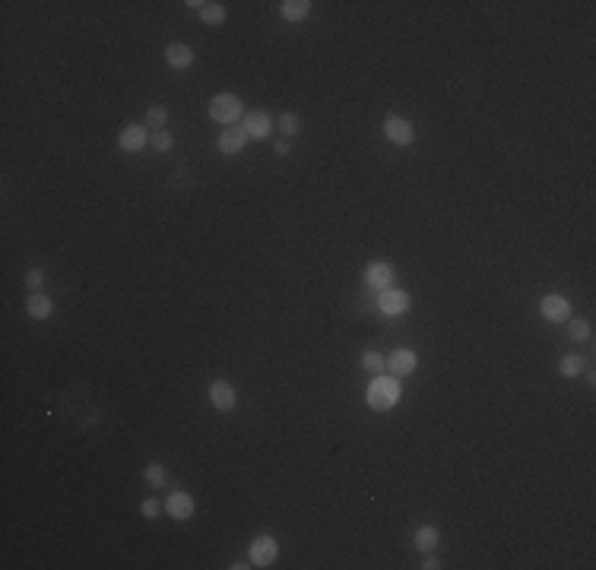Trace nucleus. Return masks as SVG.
I'll return each mask as SVG.
<instances>
[{
    "mask_svg": "<svg viewBox=\"0 0 596 570\" xmlns=\"http://www.w3.org/2000/svg\"><path fill=\"white\" fill-rule=\"evenodd\" d=\"M400 396H403V387H400V377H384V374H375L368 384V390H365V403L375 409V412H387V409H393V405L400 403Z\"/></svg>",
    "mask_w": 596,
    "mask_h": 570,
    "instance_id": "f257e3e1",
    "label": "nucleus"
},
{
    "mask_svg": "<svg viewBox=\"0 0 596 570\" xmlns=\"http://www.w3.org/2000/svg\"><path fill=\"white\" fill-rule=\"evenodd\" d=\"M241 114H245V105H241V98L235 92H219V96L210 98V117L216 124L232 127L235 121H241Z\"/></svg>",
    "mask_w": 596,
    "mask_h": 570,
    "instance_id": "f03ea898",
    "label": "nucleus"
},
{
    "mask_svg": "<svg viewBox=\"0 0 596 570\" xmlns=\"http://www.w3.org/2000/svg\"><path fill=\"white\" fill-rule=\"evenodd\" d=\"M247 557H251L254 567H270L279 557V542L273 536H257L251 542V548H247Z\"/></svg>",
    "mask_w": 596,
    "mask_h": 570,
    "instance_id": "7ed1b4c3",
    "label": "nucleus"
},
{
    "mask_svg": "<svg viewBox=\"0 0 596 570\" xmlns=\"http://www.w3.org/2000/svg\"><path fill=\"white\" fill-rule=\"evenodd\" d=\"M393 282H397V269L391 263H384V260L368 263V269H365V285L371 292H384V289H391Z\"/></svg>",
    "mask_w": 596,
    "mask_h": 570,
    "instance_id": "20e7f679",
    "label": "nucleus"
},
{
    "mask_svg": "<svg viewBox=\"0 0 596 570\" xmlns=\"http://www.w3.org/2000/svg\"><path fill=\"white\" fill-rule=\"evenodd\" d=\"M377 310L384 317H400V314H406L409 310V295H406L403 289H384V292H377Z\"/></svg>",
    "mask_w": 596,
    "mask_h": 570,
    "instance_id": "39448f33",
    "label": "nucleus"
},
{
    "mask_svg": "<svg viewBox=\"0 0 596 570\" xmlns=\"http://www.w3.org/2000/svg\"><path fill=\"white\" fill-rule=\"evenodd\" d=\"M384 137L391 140L393 146H409L412 140H416V130H412V124L406 121V117L387 114V117H384Z\"/></svg>",
    "mask_w": 596,
    "mask_h": 570,
    "instance_id": "423d86ee",
    "label": "nucleus"
},
{
    "mask_svg": "<svg viewBox=\"0 0 596 570\" xmlns=\"http://www.w3.org/2000/svg\"><path fill=\"white\" fill-rule=\"evenodd\" d=\"M194 510H197V501H194L187 491H172V495H168V501H165V513L172 516V520H178V523L191 520Z\"/></svg>",
    "mask_w": 596,
    "mask_h": 570,
    "instance_id": "0eeeda50",
    "label": "nucleus"
},
{
    "mask_svg": "<svg viewBox=\"0 0 596 570\" xmlns=\"http://www.w3.org/2000/svg\"><path fill=\"white\" fill-rule=\"evenodd\" d=\"M539 314L552 323H565L571 320V301L565 295H546L539 301Z\"/></svg>",
    "mask_w": 596,
    "mask_h": 570,
    "instance_id": "6e6552de",
    "label": "nucleus"
},
{
    "mask_svg": "<svg viewBox=\"0 0 596 570\" xmlns=\"http://www.w3.org/2000/svg\"><path fill=\"white\" fill-rule=\"evenodd\" d=\"M241 130H245L251 140H267L270 133H273V117H270L267 111H247Z\"/></svg>",
    "mask_w": 596,
    "mask_h": 570,
    "instance_id": "1a4fd4ad",
    "label": "nucleus"
},
{
    "mask_svg": "<svg viewBox=\"0 0 596 570\" xmlns=\"http://www.w3.org/2000/svg\"><path fill=\"white\" fill-rule=\"evenodd\" d=\"M235 387L228 380H212L210 384V403L212 409H219V412H232L235 409Z\"/></svg>",
    "mask_w": 596,
    "mask_h": 570,
    "instance_id": "9d476101",
    "label": "nucleus"
},
{
    "mask_svg": "<svg viewBox=\"0 0 596 570\" xmlns=\"http://www.w3.org/2000/svg\"><path fill=\"white\" fill-rule=\"evenodd\" d=\"M416 364H419V358H416V352L412 349H397V352L387 355V371H391L393 377H406V374H412L416 371Z\"/></svg>",
    "mask_w": 596,
    "mask_h": 570,
    "instance_id": "9b49d317",
    "label": "nucleus"
},
{
    "mask_svg": "<svg viewBox=\"0 0 596 570\" xmlns=\"http://www.w3.org/2000/svg\"><path fill=\"white\" fill-rule=\"evenodd\" d=\"M146 143H150L146 124H127V127L121 130V137H117V146H121L124 152H140Z\"/></svg>",
    "mask_w": 596,
    "mask_h": 570,
    "instance_id": "f8f14e48",
    "label": "nucleus"
},
{
    "mask_svg": "<svg viewBox=\"0 0 596 570\" xmlns=\"http://www.w3.org/2000/svg\"><path fill=\"white\" fill-rule=\"evenodd\" d=\"M194 48L191 45H181V42H172L168 48H165V61H168V67L172 70H191L194 67Z\"/></svg>",
    "mask_w": 596,
    "mask_h": 570,
    "instance_id": "ddd939ff",
    "label": "nucleus"
},
{
    "mask_svg": "<svg viewBox=\"0 0 596 570\" xmlns=\"http://www.w3.org/2000/svg\"><path fill=\"white\" fill-rule=\"evenodd\" d=\"M245 143H247V133L241 130V127H226V130L219 133V152L222 156H238L241 149H245Z\"/></svg>",
    "mask_w": 596,
    "mask_h": 570,
    "instance_id": "4468645a",
    "label": "nucleus"
},
{
    "mask_svg": "<svg viewBox=\"0 0 596 570\" xmlns=\"http://www.w3.org/2000/svg\"><path fill=\"white\" fill-rule=\"evenodd\" d=\"M26 310H29V317H32V320H48L51 310H54V304H51L48 295L32 292V295H29V301H26Z\"/></svg>",
    "mask_w": 596,
    "mask_h": 570,
    "instance_id": "2eb2a0df",
    "label": "nucleus"
},
{
    "mask_svg": "<svg viewBox=\"0 0 596 570\" xmlns=\"http://www.w3.org/2000/svg\"><path fill=\"white\" fill-rule=\"evenodd\" d=\"M279 13H282V20L286 22H302L305 16L311 13V0H282Z\"/></svg>",
    "mask_w": 596,
    "mask_h": 570,
    "instance_id": "dca6fc26",
    "label": "nucleus"
},
{
    "mask_svg": "<svg viewBox=\"0 0 596 570\" xmlns=\"http://www.w3.org/2000/svg\"><path fill=\"white\" fill-rule=\"evenodd\" d=\"M200 20L206 22V26H222V22H226V7H222V3H216V0H200Z\"/></svg>",
    "mask_w": 596,
    "mask_h": 570,
    "instance_id": "f3484780",
    "label": "nucleus"
},
{
    "mask_svg": "<svg viewBox=\"0 0 596 570\" xmlns=\"http://www.w3.org/2000/svg\"><path fill=\"white\" fill-rule=\"evenodd\" d=\"M438 545V529L435 526H419L416 529V548L419 551H432Z\"/></svg>",
    "mask_w": 596,
    "mask_h": 570,
    "instance_id": "a211bd4d",
    "label": "nucleus"
},
{
    "mask_svg": "<svg viewBox=\"0 0 596 570\" xmlns=\"http://www.w3.org/2000/svg\"><path fill=\"white\" fill-rule=\"evenodd\" d=\"M143 479H146V485H152V488H165V485H168V472H165L162 463H150V466L143 469Z\"/></svg>",
    "mask_w": 596,
    "mask_h": 570,
    "instance_id": "6ab92c4d",
    "label": "nucleus"
},
{
    "mask_svg": "<svg viewBox=\"0 0 596 570\" xmlns=\"http://www.w3.org/2000/svg\"><path fill=\"white\" fill-rule=\"evenodd\" d=\"M362 368H365V371H368V374H381V371H384V368H387V358L381 355V352L368 349V352H365V355H362Z\"/></svg>",
    "mask_w": 596,
    "mask_h": 570,
    "instance_id": "aec40b11",
    "label": "nucleus"
},
{
    "mask_svg": "<svg viewBox=\"0 0 596 570\" xmlns=\"http://www.w3.org/2000/svg\"><path fill=\"white\" fill-rule=\"evenodd\" d=\"M165 121H168V108H165V105H150V108H146V124L150 127L162 130Z\"/></svg>",
    "mask_w": 596,
    "mask_h": 570,
    "instance_id": "412c9836",
    "label": "nucleus"
},
{
    "mask_svg": "<svg viewBox=\"0 0 596 570\" xmlns=\"http://www.w3.org/2000/svg\"><path fill=\"white\" fill-rule=\"evenodd\" d=\"M558 371H562L565 377H577V374L583 371V358H577V355H565L562 361H558Z\"/></svg>",
    "mask_w": 596,
    "mask_h": 570,
    "instance_id": "4be33fe9",
    "label": "nucleus"
},
{
    "mask_svg": "<svg viewBox=\"0 0 596 570\" xmlns=\"http://www.w3.org/2000/svg\"><path fill=\"white\" fill-rule=\"evenodd\" d=\"M150 143H152V149H156V152H168L175 146V137L168 130H156L150 137Z\"/></svg>",
    "mask_w": 596,
    "mask_h": 570,
    "instance_id": "5701e85b",
    "label": "nucleus"
},
{
    "mask_svg": "<svg viewBox=\"0 0 596 570\" xmlns=\"http://www.w3.org/2000/svg\"><path fill=\"white\" fill-rule=\"evenodd\" d=\"M302 130V121H298V117L295 114H279V133H286V137H295V133Z\"/></svg>",
    "mask_w": 596,
    "mask_h": 570,
    "instance_id": "b1692460",
    "label": "nucleus"
},
{
    "mask_svg": "<svg viewBox=\"0 0 596 570\" xmlns=\"http://www.w3.org/2000/svg\"><path fill=\"white\" fill-rule=\"evenodd\" d=\"M568 333H571V339L583 343V339H590V323L587 320H568Z\"/></svg>",
    "mask_w": 596,
    "mask_h": 570,
    "instance_id": "393cba45",
    "label": "nucleus"
},
{
    "mask_svg": "<svg viewBox=\"0 0 596 570\" xmlns=\"http://www.w3.org/2000/svg\"><path fill=\"white\" fill-rule=\"evenodd\" d=\"M159 510H162V504H159L156 497H146V501L140 504V513H143L146 520H156V516H159Z\"/></svg>",
    "mask_w": 596,
    "mask_h": 570,
    "instance_id": "a878e982",
    "label": "nucleus"
},
{
    "mask_svg": "<svg viewBox=\"0 0 596 570\" xmlns=\"http://www.w3.org/2000/svg\"><path fill=\"white\" fill-rule=\"evenodd\" d=\"M22 282H26L29 289H38L41 282H45V269H29V273L22 276Z\"/></svg>",
    "mask_w": 596,
    "mask_h": 570,
    "instance_id": "bb28decb",
    "label": "nucleus"
},
{
    "mask_svg": "<svg viewBox=\"0 0 596 570\" xmlns=\"http://www.w3.org/2000/svg\"><path fill=\"white\" fill-rule=\"evenodd\" d=\"M438 567H441V561H438V557H432V555L422 561V570H438Z\"/></svg>",
    "mask_w": 596,
    "mask_h": 570,
    "instance_id": "cd10ccee",
    "label": "nucleus"
},
{
    "mask_svg": "<svg viewBox=\"0 0 596 570\" xmlns=\"http://www.w3.org/2000/svg\"><path fill=\"white\" fill-rule=\"evenodd\" d=\"M273 149H276V156H286V152H289V143H286V140H279Z\"/></svg>",
    "mask_w": 596,
    "mask_h": 570,
    "instance_id": "c85d7f7f",
    "label": "nucleus"
}]
</instances>
